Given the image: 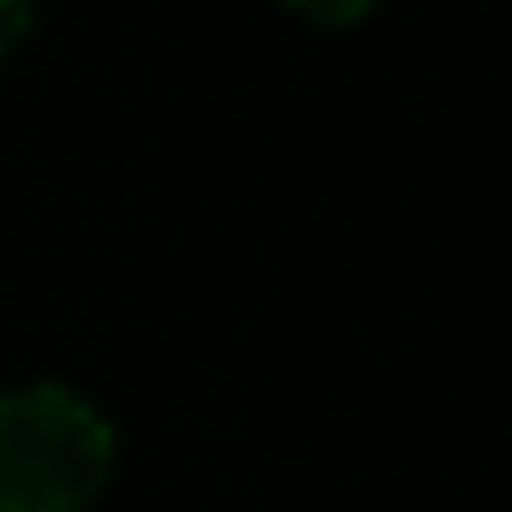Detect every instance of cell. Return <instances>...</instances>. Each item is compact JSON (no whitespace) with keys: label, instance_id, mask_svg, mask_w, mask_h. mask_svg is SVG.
<instances>
[{"label":"cell","instance_id":"1","mask_svg":"<svg viewBox=\"0 0 512 512\" xmlns=\"http://www.w3.org/2000/svg\"><path fill=\"white\" fill-rule=\"evenodd\" d=\"M114 471L108 417L72 387L0 393V512H84Z\"/></svg>","mask_w":512,"mask_h":512},{"label":"cell","instance_id":"2","mask_svg":"<svg viewBox=\"0 0 512 512\" xmlns=\"http://www.w3.org/2000/svg\"><path fill=\"white\" fill-rule=\"evenodd\" d=\"M292 12H304V18H316V24H358L376 0H286Z\"/></svg>","mask_w":512,"mask_h":512},{"label":"cell","instance_id":"3","mask_svg":"<svg viewBox=\"0 0 512 512\" xmlns=\"http://www.w3.org/2000/svg\"><path fill=\"white\" fill-rule=\"evenodd\" d=\"M30 24H36V0H0V60L30 36Z\"/></svg>","mask_w":512,"mask_h":512}]
</instances>
